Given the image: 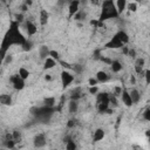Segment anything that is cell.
I'll return each mask as SVG.
<instances>
[{"label": "cell", "mask_w": 150, "mask_h": 150, "mask_svg": "<svg viewBox=\"0 0 150 150\" xmlns=\"http://www.w3.org/2000/svg\"><path fill=\"white\" fill-rule=\"evenodd\" d=\"M15 21L18 23H22L23 22V14L20 13V14H15Z\"/></svg>", "instance_id": "38"}, {"label": "cell", "mask_w": 150, "mask_h": 150, "mask_svg": "<svg viewBox=\"0 0 150 150\" xmlns=\"http://www.w3.org/2000/svg\"><path fill=\"white\" fill-rule=\"evenodd\" d=\"M25 4L29 7V6H32V4H33V0H25Z\"/></svg>", "instance_id": "50"}, {"label": "cell", "mask_w": 150, "mask_h": 150, "mask_svg": "<svg viewBox=\"0 0 150 150\" xmlns=\"http://www.w3.org/2000/svg\"><path fill=\"white\" fill-rule=\"evenodd\" d=\"M144 64H145V60L143 59V57H138V59H135V71H136V74H138L139 75V73L141 71H143V67H144Z\"/></svg>", "instance_id": "11"}, {"label": "cell", "mask_w": 150, "mask_h": 150, "mask_svg": "<svg viewBox=\"0 0 150 150\" xmlns=\"http://www.w3.org/2000/svg\"><path fill=\"white\" fill-rule=\"evenodd\" d=\"M66 149H67V150H75V149H76V144H75V142H74L71 138H69V139L66 142Z\"/></svg>", "instance_id": "29"}, {"label": "cell", "mask_w": 150, "mask_h": 150, "mask_svg": "<svg viewBox=\"0 0 150 150\" xmlns=\"http://www.w3.org/2000/svg\"><path fill=\"white\" fill-rule=\"evenodd\" d=\"M97 95V110L98 112L103 114L107 111V109L110 107L109 105V94L108 93H100V94H96Z\"/></svg>", "instance_id": "3"}, {"label": "cell", "mask_w": 150, "mask_h": 150, "mask_svg": "<svg viewBox=\"0 0 150 150\" xmlns=\"http://www.w3.org/2000/svg\"><path fill=\"white\" fill-rule=\"evenodd\" d=\"M115 93H114V95L115 96H117V95H121V93H122V87H115Z\"/></svg>", "instance_id": "44"}, {"label": "cell", "mask_w": 150, "mask_h": 150, "mask_svg": "<svg viewBox=\"0 0 150 150\" xmlns=\"http://www.w3.org/2000/svg\"><path fill=\"white\" fill-rule=\"evenodd\" d=\"M59 62H60V64H62L63 68H66V69H71V64H70V63H68V62H66V61H60V60H59Z\"/></svg>", "instance_id": "41"}, {"label": "cell", "mask_w": 150, "mask_h": 150, "mask_svg": "<svg viewBox=\"0 0 150 150\" xmlns=\"http://www.w3.org/2000/svg\"><path fill=\"white\" fill-rule=\"evenodd\" d=\"M12 136H13V141H14L15 143H19V142L21 141V132H20L18 129L13 130V132H12Z\"/></svg>", "instance_id": "28"}, {"label": "cell", "mask_w": 150, "mask_h": 150, "mask_svg": "<svg viewBox=\"0 0 150 150\" xmlns=\"http://www.w3.org/2000/svg\"><path fill=\"white\" fill-rule=\"evenodd\" d=\"M71 69H73L76 74H81L82 70H83V66H81L80 63H75V64H71Z\"/></svg>", "instance_id": "30"}, {"label": "cell", "mask_w": 150, "mask_h": 150, "mask_svg": "<svg viewBox=\"0 0 150 150\" xmlns=\"http://www.w3.org/2000/svg\"><path fill=\"white\" fill-rule=\"evenodd\" d=\"M142 0H135V2H141Z\"/></svg>", "instance_id": "52"}, {"label": "cell", "mask_w": 150, "mask_h": 150, "mask_svg": "<svg viewBox=\"0 0 150 150\" xmlns=\"http://www.w3.org/2000/svg\"><path fill=\"white\" fill-rule=\"evenodd\" d=\"M128 50H129V48H128V47H124V46L122 47V53H123L124 55H127V54H128Z\"/></svg>", "instance_id": "48"}, {"label": "cell", "mask_w": 150, "mask_h": 150, "mask_svg": "<svg viewBox=\"0 0 150 150\" xmlns=\"http://www.w3.org/2000/svg\"><path fill=\"white\" fill-rule=\"evenodd\" d=\"M96 80H97V82H101V83L107 82V81L109 80V75H108L105 71L100 70V71L96 73Z\"/></svg>", "instance_id": "20"}, {"label": "cell", "mask_w": 150, "mask_h": 150, "mask_svg": "<svg viewBox=\"0 0 150 150\" xmlns=\"http://www.w3.org/2000/svg\"><path fill=\"white\" fill-rule=\"evenodd\" d=\"M49 47L48 46H46V45H42L40 48H39V55H40V59H42V60H45V59H47L48 56H49Z\"/></svg>", "instance_id": "13"}, {"label": "cell", "mask_w": 150, "mask_h": 150, "mask_svg": "<svg viewBox=\"0 0 150 150\" xmlns=\"http://www.w3.org/2000/svg\"><path fill=\"white\" fill-rule=\"evenodd\" d=\"M47 143V139H46V136L45 134H38L34 136V139H33V144L35 148H43Z\"/></svg>", "instance_id": "6"}, {"label": "cell", "mask_w": 150, "mask_h": 150, "mask_svg": "<svg viewBox=\"0 0 150 150\" xmlns=\"http://www.w3.org/2000/svg\"><path fill=\"white\" fill-rule=\"evenodd\" d=\"M88 83H89V86H96L98 82H97V80H96V79L90 77V79H89V81H88Z\"/></svg>", "instance_id": "43"}, {"label": "cell", "mask_w": 150, "mask_h": 150, "mask_svg": "<svg viewBox=\"0 0 150 150\" xmlns=\"http://www.w3.org/2000/svg\"><path fill=\"white\" fill-rule=\"evenodd\" d=\"M9 81L12 82L13 88H14L15 90H22V89L25 88V80L21 79V77L19 76V74L12 75V76L9 77Z\"/></svg>", "instance_id": "4"}, {"label": "cell", "mask_w": 150, "mask_h": 150, "mask_svg": "<svg viewBox=\"0 0 150 150\" xmlns=\"http://www.w3.org/2000/svg\"><path fill=\"white\" fill-rule=\"evenodd\" d=\"M26 11H28V6H27L26 4H23V5L21 6V12L23 13V12H26Z\"/></svg>", "instance_id": "47"}, {"label": "cell", "mask_w": 150, "mask_h": 150, "mask_svg": "<svg viewBox=\"0 0 150 150\" xmlns=\"http://www.w3.org/2000/svg\"><path fill=\"white\" fill-rule=\"evenodd\" d=\"M80 97H81V88H80V87H76L75 89H73V90L70 91V100L79 101Z\"/></svg>", "instance_id": "22"}, {"label": "cell", "mask_w": 150, "mask_h": 150, "mask_svg": "<svg viewBox=\"0 0 150 150\" xmlns=\"http://www.w3.org/2000/svg\"><path fill=\"white\" fill-rule=\"evenodd\" d=\"M32 48H33V42H32L30 40H26V41L22 43V49H23L25 52H29V50H32Z\"/></svg>", "instance_id": "27"}, {"label": "cell", "mask_w": 150, "mask_h": 150, "mask_svg": "<svg viewBox=\"0 0 150 150\" xmlns=\"http://www.w3.org/2000/svg\"><path fill=\"white\" fill-rule=\"evenodd\" d=\"M55 97H53V96H48V97H46V98H43V105H46V107H50V108H53V107H55Z\"/></svg>", "instance_id": "25"}, {"label": "cell", "mask_w": 150, "mask_h": 150, "mask_svg": "<svg viewBox=\"0 0 150 150\" xmlns=\"http://www.w3.org/2000/svg\"><path fill=\"white\" fill-rule=\"evenodd\" d=\"M68 109H69V111L71 114H75L77 111V109H79V102L75 101V100H70L69 103H68Z\"/></svg>", "instance_id": "23"}, {"label": "cell", "mask_w": 150, "mask_h": 150, "mask_svg": "<svg viewBox=\"0 0 150 150\" xmlns=\"http://www.w3.org/2000/svg\"><path fill=\"white\" fill-rule=\"evenodd\" d=\"M109 105H112L114 108H116L118 105V102H117V98L115 95H109Z\"/></svg>", "instance_id": "31"}, {"label": "cell", "mask_w": 150, "mask_h": 150, "mask_svg": "<svg viewBox=\"0 0 150 150\" xmlns=\"http://www.w3.org/2000/svg\"><path fill=\"white\" fill-rule=\"evenodd\" d=\"M86 13L84 12H82V11H77L75 14H74V19H75V21H83L84 19H86Z\"/></svg>", "instance_id": "26"}, {"label": "cell", "mask_w": 150, "mask_h": 150, "mask_svg": "<svg viewBox=\"0 0 150 150\" xmlns=\"http://www.w3.org/2000/svg\"><path fill=\"white\" fill-rule=\"evenodd\" d=\"M118 15L120 14L117 13V9L115 7L114 1L112 0H104L102 4V11H101V15H100L98 21L102 22V21L108 20V19H115Z\"/></svg>", "instance_id": "2"}, {"label": "cell", "mask_w": 150, "mask_h": 150, "mask_svg": "<svg viewBox=\"0 0 150 150\" xmlns=\"http://www.w3.org/2000/svg\"><path fill=\"white\" fill-rule=\"evenodd\" d=\"M93 57H94L95 60H100V59H101V50H100V49L95 50L94 54H93Z\"/></svg>", "instance_id": "42"}, {"label": "cell", "mask_w": 150, "mask_h": 150, "mask_svg": "<svg viewBox=\"0 0 150 150\" xmlns=\"http://www.w3.org/2000/svg\"><path fill=\"white\" fill-rule=\"evenodd\" d=\"M104 136H105V131H104L103 129L98 128V129H96V130L94 131L93 139H94V142H98V141L103 139V138H104Z\"/></svg>", "instance_id": "15"}, {"label": "cell", "mask_w": 150, "mask_h": 150, "mask_svg": "<svg viewBox=\"0 0 150 150\" xmlns=\"http://www.w3.org/2000/svg\"><path fill=\"white\" fill-rule=\"evenodd\" d=\"M129 95H130L131 101H132L134 104L139 102V100H141V94H139V91H138L137 89H131V90L129 91Z\"/></svg>", "instance_id": "17"}, {"label": "cell", "mask_w": 150, "mask_h": 150, "mask_svg": "<svg viewBox=\"0 0 150 150\" xmlns=\"http://www.w3.org/2000/svg\"><path fill=\"white\" fill-rule=\"evenodd\" d=\"M55 107L50 108V107H46V105H42V107H32L30 108V114L41 123H47L50 118V116L54 114L55 111Z\"/></svg>", "instance_id": "1"}, {"label": "cell", "mask_w": 150, "mask_h": 150, "mask_svg": "<svg viewBox=\"0 0 150 150\" xmlns=\"http://www.w3.org/2000/svg\"><path fill=\"white\" fill-rule=\"evenodd\" d=\"M39 19H40V25L41 26H46L48 23V20H49V13L46 9H41Z\"/></svg>", "instance_id": "12"}, {"label": "cell", "mask_w": 150, "mask_h": 150, "mask_svg": "<svg viewBox=\"0 0 150 150\" xmlns=\"http://www.w3.org/2000/svg\"><path fill=\"white\" fill-rule=\"evenodd\" d=\"M143 118H144L145 121H150V108H149V107L144 110V112H143Z\"/></svg>", "instance_id": "36"}, {"label": "cell", "mask_w": 150, "mask_h": 150, "mask_svg": "<svg viewBox=\"0 0 150 150\" xmlns=\"http://www.w3.org/2000/svg\"><path fill=\"white\" fill-rule=\"evenodd\" d=\"M52 79H53V77H52L50 74H46V75H45V80H46V81H52Z\"/></svg>", "instance_id": "49"}, {"label": "cell", "mask_w": 150, "mask_h": 150, "mask_svg": "<svg viewBox=\"0 0 150 150\" xmlns=\"http://www.w3.org/2000/svg\"><path fill=\"white\" fill-rule=\"evenodd\" d=\"M127 55H129L130 57H132V59H136V50L134 49V48H129V50H128V54Z\"/></svg>", "instance_id": "40"}, {"label": "cell", "mask_w": 150, "mask_h": 150, "mask_svg": "<svg viewBox=\"0 0 150 150\" xmlns=\"http://www.w3.org/2000/svg\"><path fill=\"white\" fill-rule=\"evenodd\" d=\"M0 104L1 105H11L12 96L9 94H0Z\"/></svg>", "instance_id": "16"}, {"label": "cell", "mask_w": 150, "mask_h": 150, "mask_svg": "<svg viewBox=\"0 0 150 150\" xmlns=\"http://www.w3.org/2000/svg\"><path fill=\"white\" fill-rule=\"evenodd\" d=\"M75 123H76L75 120H69V121L67 122V127H68V128H73V127H75Z\"/></svg>", "instance_id": "45"}, {"label": "cell", "mask_w": 150, "mask_h": 150, "mask_svg": "<svg viewBox=\"0 0 150 150\" xmlns=\"http://www.w3.org/2000/svg\"><path fill=\"white\" fill-rule=\"evenodd\" d=\"M121 97H122V102L124 103V105L127 107H131L134 103L131 101V97L129 95V91L127 89H122V93H121Z\"/></svg>", "instance_id": "10"}, {"label": "cell", "mask_w": 150, "mask_h": 150, "mask_svg": "<svg viewBox=\"0 0 150 150\" xmlns=\"http://www.w3.org/2000/svg\"><path fill=\"white\" fill-rule=\"evenodd\" d=\"M56 66V61L54 59H52L50 56H48L47 59H45V62H43V69L45 70H48V69H52Z\"/></svg>", "instance_id": "14"}, {"label": "cell", "mask_w": 150, "mask_h": 150, "mask_svg": "<svg viewBox=\"0 0 150 150\" xmlns=\"http://www.w3.org/2000/svg\"><path fill=\"white\" fill-rule=\"evenodd\" d=\"M73 81H74V75H71L67 70H62L61 71V82H62L63 88H67Z\"/></svg>", "instance_id": "5"}, {"label": "cell", "mask_w": 150, "mask_h": 150, "mask_svg": "<svg viewBox=\"0 0 150 150\" xmlns=\"http://www.w3.org/2000/svg\"><path fill=\"white\" fill-rule=\"evenodd\" d=\"M19 76L21 77V79H23V80H27L28 77H29V75H30V73H29V70L28 69H26L25 67H20L19 68Z\"/></svg>", "instance_id": "24"}, {"label": "cell", "mask_w": 150, "mask_h": 150, "mask_svg": "<svg viewBox=\"0 0 150 150\" xmlns=\"http://www.w3.org/2000/svg\"><path fill=\"white\" fill-rule=\"evenodd\" d=\"M49 56H50L52 59H54L55 61H59V60H60V54H59V52H56V50H54V49H50V50H49Z\"/></svg>", "instance_id": "32"}, {"label": "cell", "mask_w": 150, "mask_h": 150, "mask_svg": "<svg viewBox=\"0 0 150 150\" xmlns=\"http://www.w3.org/2000/svg\"><path fill=\"white\" fill-rule=\"evenodd\" d=\"M15 144H16V143H15L13 139H5V146L8 148V149L15 148Z\"/></svg>", "instance_id": "33"}, {"label": "cell", "mask_w": 150, "mask_h": 150, "mask_svg": "<svg viewBox=\"0 0 150 150\" xmlns=\"http://www.w3.org/2000/svg\"><path fill=\"white\" fill-rule=\"evenodd\" d=\"M80 9V0H71L68 6V14L69 18H73L74 14Z\"/></svg>", "instance_id": "7"}, {"label": "cell", "mask_w": 150, "mask_h": 150, "mask_svg": "<svg viewBox=\"0 0 150 150\" xmlns=\"http://www.w3.org/2000/svg\"><path fill=\"white\" fill-rule=\"evenodd\" d=\"M12 62H13V55H12V54H6V56H5L4 61H2V63H4V64H9V63H12Z\"/></svg>", "instance_id": "34"}, {"label": "cell", "mask_w": 150, "mask_h": 150, "mask_svg": "<svg viewBox=\"0 0 150 150\" xmlns=\"http://www.w3.org/2000/svg\"><path fill=\"white\" fill-rule=\"evenodd\" d=\"M110 68H111V71H112V73H118V71L122 70L123 66H122V63H121L120 61L115 60V61H111V63H110Z\"/></svg>", "instance_id": "21"}, {"label": "cell", "mask_w": 150, "mask_h": 150, "mask_svg": "<svg viewBox=\"0 0 150 150\" xmlns=\"http://www.w3.org/2000/svg\"><path fill=\"white\" fill-rule=\"evenodd\" d=\"M23 27H25V29H26V32H27L28 35H34V34L38 32L36 26H35L32 21H29V20H26V21L23 22Z\"/></svg>", "instance_id": "9"}, {"label": "cell", "mask_w": 150, "mask_h": 150, "mask_svg": "<svg viewBox=\"0 0 150 150\" xmlns=\"http://www.w3.org/2000/svg\"><path fill=\"white\" fill-rule=\"evenodd\" d=\"M91 4L93 5H98V0H91Z\"/></svg>", "instance_id": "51"}, {"label": "cell", "mask_w": 150, "mask_h": 150, "mask_svg": "<svg viewBox=\"0 0 150 150\" xmlns=\"http://www.w3.org/2000/svg\"><path fill=\"white\" fill-rule=\"evenodd\" d=\"M143 77H145V82H146V84H149L150 83V70L149 69L144 70V76Z\"/></svg>", "instance_id": "39"}, {"label": "cell", "mask_w": 150, "mask_h": 150, "mask_svg": "<svg viewBox=\"0 0 150 150\" xmlns=\"http://www.w3.org/2000/svg\"><path fill=\"white\" fill-rule=\"evenodd\" d=\"M130 83L131 84H136V77H135V75H131L130 76Z\"/></svg>", "instance_id": "46"}, {"label": "cell", "mask_w": 150, "mask_h": 150, "mask_svg": "<svg viewBox=\"0 0 150 150\" xmlns=\"http://www.w3.org/2000/svg\"><path fill=\"white\" fill-rule=\"evenodd\" d=\"M115 35L118 38V40H120L123 45H125V43H128V42H129V35H128L124 30H120V32H117Z\"/></svg>", "instance_id": "19"}, {"label": "cell", "mask_w": 150, "mask_h": 150, "mask_svg": "<svg viewBox=\"0 0 150 150\" xmlns=\"http://www.w3.org/2000/svg\"><path fill=\"white\" fill-rule=\"evenodd\" d=\"M127 8H128L130 12H136V11H137V4H136V2L127 4Z\"/></svg>", "instance_id": "35"}, {"label": "cell", "mask_w": 150, "mask_h": 150, "mask_svg": "<svg viewBox=\"0 0 150 150\" xmlns=\"http://www.w3.org/2000/svg\"><path fill=\"white\" fill-rule=\"evenodd\" d=\"M123 46H124V45L118 40V38H117L116 35H114V36L111 38V40L105 43V48H114V49H116V48H122Z\"/></svg>", "instance_id": "8"}, {"label": "cell", "mask_w": 150, "mask_h": 150, "mask_svg": "<svg viewBox=\"0 0 150 150\" xmlns=\"http://www.w3.org/2000/svg\"><path fill=\"white\" fill-rule=\"evenodd\" d=\"M115 7L117 9V13L122 14V12H124V9L127 8V0H116Z\"/></svg>", "instance_id": "18"}, {"label": "cell", "mask_w": 150, "mask_h": 150, "mask_svg": "<svg viewBox=\"0 0 150 150\" xmlns=\"http://www.w3.org/2000/svg\"><path fill=\"white\" fill-rule=\"evenodd\" d=\"M89 93H90L91 95H96V94L98 93V87H97V86H90V87H89Z\"/></svg>", "instance_id": "37"}]
</instances>
